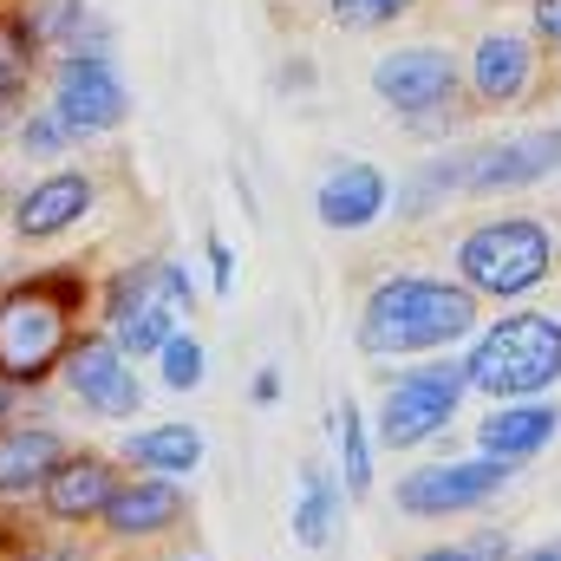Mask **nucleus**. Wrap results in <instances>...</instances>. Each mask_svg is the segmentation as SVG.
I'll use <instances>...</instances> for the list:
<instances>
[{"instance_id":"nucleus-14","label":"nucleus","mask_w":561,"mask_h":561,"mask_svg":"<svg viewBox=\"0 0 561 561\" xmlns=\"http://www.w3.org/2000/svg\"><path fill=\"white\" fill-rule=\"evenodd\" d=\"M118 483H125V477L112 470V457H99V450L72 457V450H66V463L46 477L39 503H46L53 523H92V516H105V503L118 496Z\"/></svg>"},{"instance_id":"nucleus-33","label":"nucleus","mask_w":561,"mask_h":561,"mask_svg":"<svg viewBox=\"0 0 561 561\" xmlns=\"http://www.w3.org/2000/svg\"><path fill=\"white\" fill-rule=\"evenodd\" d=\"M516 561H561V542H549V549H529V556H516Z\"/></svg>"},{"instance_id":"nucleus-11","label":"nucleus","mask_w":561,"mask_h":561,"mask_svg":"<svg viewBox=\"0 0 561 561\" xmlns=\"http://www.w3.org/2000/svg\"><path fill=\"white\" fill-rule=\"evenodd\" d=\"M66 386H72V399H79L85 412H99V419H131L144 405L138 373H131V359H125L112 340H79V346L66 353Z\"/></svg>"},{"instance_id":"nucleus-19","label":"nucleus","mask_w":561,"mask_h":561,"mask_svg":"<svg viewBox=\"0 0 561 561\" xmlns=\"http://www.w3.org/2000/svg\"><path fill=\"white\" fill-rule=\"evenodd\" d=\"M125 457L150 477H190L203 463V431L196 424H150L125 437Z\"/></svg>"},{"instance_id":"nucleus-3","label":"nucleus","mask_w":561,"mask_h":561,"mask_svg":"<svg viewBox=\"0 0 561 561\" xmlns=\"http://www.w3.org/2000/svg\"><path fill=\"white\" fill-rule=\"evenodd\" d=\"M79 300H85L79 275L26 280L0 300V379L7 386H39L72 353V307Z\"/></svg>"},{"instance_id":"nucleus-30","label":"nucleus","mask_w":561,"mask_h":561,"mask_svg":"<svg viewBox=\"0 0 561 561\" xmlns=\"http://www.w3.org/2000/svg\"><path fill=\"white\" fill-rule=\"evenodd\" d=\"M209 268H216V287L236 280V255H229V242H216V236H209Z\"/></svg>"},{"instance_id":"nucleus-27","label":"nucleus","mask_w":561,"mask_h":561,"mask_svg":"<svg viewBox=\"0 0 561 561\" xmlns=\"http://www.w3.org/2000/svg\"><path fill=\"white\" fill-rule=\"evenodd\" d=\"M66 138H72V131H66L53 112H33V118L20 125V144H26V150H39V157H46V150H59Z\"/></svg>"},{"instance_id":"nucleus-22","label":"nucleus","mask_w":561,"mask_h":561,"mask_svg":"<svg viewBox=\"0 0 561 561\" xmlns=\"http://www.w3.org/2000/svg\"><path fill=\"white\" fill-rule=\"evenodd\" d=\"M33 53H39V39L20 26V13H0V112L26 99V85H33Z\"/></svg>"},{"instance_id":"nucleus-25","label":"nucleus","mask_w":561,"mask_h":561,"mask_svg":"<svg viewBox=\"0 0 561 561\" xmlns=\"http://www.w3.org/2000/svg\"><path fill=\"white\" fill-rule=\"evenodd\" d=\"M419 0H327V13H333V26H346V33H373V26H392L399 13H412Z\"/></svg>"},{"instance_id":"nucleus-4","label":"nucleus","mask_w":561,"mask_h":561,"mask_svg":"<svg viewBox=\"0 0 561 561\" xmlns=\"http://www.w3.org/2000/svg\"><path fill=\"white\" fill-rule=\"evenodd\" d=\"M556 229L536 222V216H496V222H477L463 242H457V280L470 294H490V300H523L536 294L542 280L556 275Z\"/></svg>"},{"instance_id":"nucleus-10","label":"nucleus","mask_w":561,"mask_h":561,"mask_svg":"<svg viewBox=\"0 0 561 561\" xmlns=\"http://www.w3.org/2000/svg\"><path fill=\"white\" fill-rule=\"evenodd\" d=\"M457 85H463V72L444 46H399L373 66V92L399 118H431V112L457 105Z\"/></svg>"},{"instance_id":"nucleus-28","label":"nucleus","mask_w":561,"mask_h":561,"mask_svg":"<svg viewBox=\"0 0 561 561\" xmlns=\"http://www.w3.org/2000/svg\"><path fill=\"white\" fill-rule=\"evenodd\" d=\"M529 20H536L542 46H556L561 53V0H529Z\"/></svg>"},{"instance_id":"nucleus-35","label":"nucleus","mask_w":561,"mask_h":561,"mask_svg":"<svg viewBox=\"0 0 561 561\" xmlns=\"http://www.w3.org/2000/svg\"><path fill=\"white\" fill-rule=\"evenodd\" d=\"M176 561H203V556H176Z\"/></svg>"},{"instance_id":"nucleus-17","label":"nucleus","mask_w":561,"mask_h":561,"mask_svg":"<svg viewBox=\"0 0 561 561\" xmlns=\"http://www.w3.org/2000/svg\"><path fill=\"white\" fill-rule=\"evenodd\" d=\"M66 463V437L46 424H0V496H33Z\"/></svg>"},{"instance_id":"nucleus-29","label":"nucleus","mask_w":561,"mask_h":561,"mask_svg":"<svg viewBox=\"0 0 561 561\" xmlns=\"http://www.w3.org/2000/svg\"><path fill=\"white\" fill-rule=\"evenodd\" d=\"M470 556H477V561H516V556H510V536H496V529H483V536L470 542Z\"/></svg>"},{"instance_id":"nucleus-21","label":"nucleus","mask_w":561,"mask_h":561,"mask_svg":"<svg viewBox=\"0 0 561 561\" xmlns=\"http://www.w3.org/2000/svg\"><path fill=\"white\" fill-rule=\"evenodd\" d=\"M463 157H470V150H457V157H437V163H419V170L399 183V216H405V222L431 216L444 196H457V190H463Z\"/></svg>"},{"instance_id":"nucleus-32","label":"nucleus","mask_w":561,"mask_h":561,"mask_svg":"<svg viewBox=\"0 0 561 561\" xmlns=\"http://www.w3.org/2000/svg\"><path fill=\"white\" fill-rule=\"evenodd\" d=\"M419 561H477V556H470V549H424Z\"/></svg>"},{"instance_id":"nucleus-2","label":"nucleus","mask_w":561,"mask_h":561,"mask_svg":"<svg viewBox=\"0 0 561 561\" xmlns=\"http://www.w3.org/2000/svg\"><path fill=\"white\" fill-rule=\"evenodd\" d=\"M470 392H490L496 405H523L561 386V320L556 313H503L490 333H477L470 359H463Z\"/></svg>"},{"instance_id":"nucleus-16","label":"nucleus","mask_w":561,"mask_h":561,"mask_svg":"<svg viewBox=\"0 0 561 561\" xmlns=\"http://www.w3.org/2000/svg\"><path fill=\"white\" fill-rule=\"evenodd\" d=\"M561 431V412L549 399H523V405H496L490 419L477 424V450L483 457H496V463H523V457H536V450H549Z\"/></svg>"},{"instance_id":"nucleus-13","label":"nucleus","mask_w":561,"mask_h":561,"mask_svg":"<svg viewBox=\"0 0 561 561\" xmlns=\"http://www.w3.org/2000/svg\"><path fill=\"white\" fill-rule=\"evenodd\" d=\"M183 510H190L183 483H170V477H125L99 523H105L118 542H144V536L176 529V523H183Z\"/></svg>"},{"instance_id":"nucleus-9","label":"nucleus","mask_w":561,"mask_h":561,"mask_svg":"<svg viewBox=\"0 0 561 561\" xmlns=\"http://www.w3.org/2000/svg\"><path fill=\"white\" fill-rule=\"evenodd\" d=\"M503 490H510V463H496V457L424 463L412 477H399V510L405 516H463V510H483Z\"/></svg>"},{"instance_id":"nucleus-18","label":"nucleus","mask_w":561,"mask_h":561,"mask_svg":"<svg viewBox=\"0 0 561 561\" xmlns=\"http://www.w3.org/2000/svg\"><path fill=\"white\" fill-rule=\"evenodd\" d=\"M85 209H92V176H85V170H59V176L33 183V190L13 203V229H20V236H59V229H72Z\"/></svg>"},{"instance_id":"nucleus-26","label":"nucleus","mask_w":561,"mask_h":561,"mask_svg":"<svg viewBox=\"0 0 561 561\" xmlns=\"http://www.w3.org/2000/svg\"><path fill=\"white\" fill-rule=\"evenodd\" d=\"M157 359H163V386H170V392H196V386H203V346H196L190 333H170Z\"/></svg>"},{"instance_id":"nucleus-1","label":"nucleus","mask_w":561,"mask_h":561,"mask_svg":"<svg viewBox=\"0 0 561 561\" xmlns=\"http://www.w3.org/2000/svg\"><path fill=\"white\" fill-rule=\"evenodd\" d=\"M477 327V294L463 280L431 275H392L379 280L359 307V353L373 359H405V353H437Z\"/></svg>"},{"instance_id":"nucleus-12","label":"nucleus","mask_w":561,"mask_h":561,"mask_svg":"<svg viewBox=\"0 0 561 561\" xmlns=\"http://www.w3.org/2000/svg\"><path fill=\"white\" fill-rule=\"evenodd\" d=\"M536 46L523 39V33H483L477 39V53H470V92H477V105H490V112H510V105H523L529 92H536Z\"/></svg>"},{"instance_id":"nucleus-5","label":"nucleus","mask_w":561,"mask_h":561,"mask_svg":"<svg viewBox=\"0 0 561 561\" xmlns=\"http://www.w3.org/2000/svg\"><path fill=\"white\" fill-rule=\"evenodd\" d=\"M196 307V287L176 262H144L125 268L112 280V300H105V320H112V346L125 359H150L163 353V340L176 333V320Z\"/></svg>"},{"instance_id":"nucleus-20","label":"nucleus","mask_w":561,"mask_h":561,"mask_svg":"<svg viewBox=\"0 0 561 561\" xmlns=\"http://www.w3.org/2000/svg\"><path fill=\"white\" fill-rule=\"evenodd\" d=\"M333 510H340V490L320 463L300 470V503H294V542L300 549H327L333 542Z\"/></svg>"},{"instance_id":"nucleus-7","label":"nucleus","mask_w":561,"mask_h":561,"mask_svg":"<svg viewBox=\"0 0 561 561\" xmlns=\"http://www.w3.org/2000/svg\"><path fill=\"white\" fill-rule=\"evenodd\" d=\"M561 170V125H529L496 144H477L463 157V196H510L529 183H549Z\"/></svg>"},{"instance_id":"nucleus-23","label":"nucleus","mask_w":561,"mask_h":561,"mask_svg":"<svg viewBox=\"0 0 561 561\" xmlns=\"http://www.w3.org/2000/svg\"><path fill=\"white\" fill-rule=\"evenodd\" d=\"M333 437H340V470H346V490H353V496H366V490H373V444H366V424H359V412H353V405L333 419Z\"/></svg>"},{"instance_id":"nucleus-8","label":"nucleus","mask_w":561,"mask_h":561,"mask_svg":"<svg viewBox=\"0 0 561 561\" xmlns=\"http://www.w3.org/2000/svg\"><path fill=\"white\" fill-rule=\"evenodd\" d=\"M131 112V92L118 79V66L105 53H72L59 66V92H53V118L72 131V138H92V131H118Z\"/></svg>"},{"instance_id":"nucleus-15","label":"nucleus","mask_w":561,"mask_h":561,"mask_svg":"<svg viewBox=\"0 0 561 561\" xmlns=\"http://www.w3.org/2000/svg\"><path fill=\"white\" fill-rule=\"evenodd\" d=\"M386 196H392V183L373 170V163H340V170H327L320 176V190H313V216L327 222V229H373L379 216H386Z\"/></svg>"},{"instance_id":"nucleus-24","label":"nucleus","mask_w":561,"mask_h":561,"mask_svg":"<svg viewBox=\"0 0 561 561\" xmlns=\"http://www.w3.org/2000/svg\"><path fill=\"white\" fill-rule=\"evenodd\" d=\"M79 20H85V0H26V7H20V26H26L39 46H46V39H72Z\"/></svg>"},{"instance_id":"nucleus-34","label":"nucleus","mask_w":561,"mask_h":561,"mask_svg":"<svg viewBox=\"0 0 561 561\" xmlns=\"http://www.w3.org/2000/svg\"><path fill=\"white\" fill-rule=\"evenodd\" d=\"M7 412H13V386L0 379V424H7Z\"/></svg>"},{"instance_id":"nucleus-6","label":"nucleus","mask_w":561,"mask_h":561,"mask_svg":"<svg viewBox=\"0 0 561 561\" xmlns=\"http://www.w3.org/2000/svg\"><path fill=\"white\" fill-rule=\"evenodd\" d=\"M463 392H470L463 359H424V366H412L379 399V444L386 450H419V444H431L444 424L457 419Z\"/></svg>"},{"instance_id":"nucleus-31","label":"nucleus","mask_w":561,"mask_h":561,"mask_svg":"<svg viewBox=\"0 0 561 561\" xmlns=\"http://www.w3.org/2000/svg\"><path fill=\"white\" fill-rule=\"evenodd\" d=\"M255 399H262V405H275V399H280V379H275V366H268V373L255 379Z\"/></svg>"}]
</instances>
